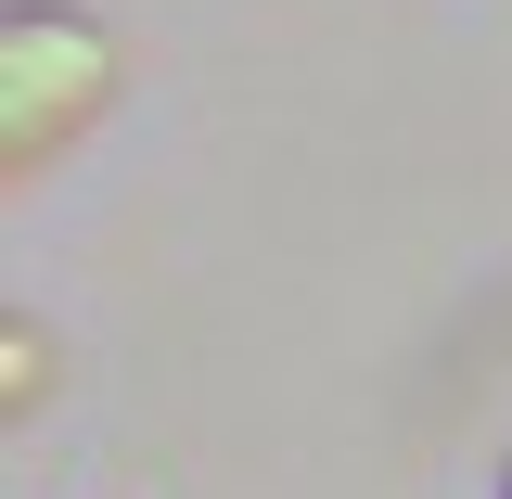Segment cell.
<instances>
[{"instance_id": "6da1fadb", "label": "cell", "mask_w": 512, "mask_h": 499, "mask_svg": "<svg viewBox=\"0 0 512 499\" xmlns=\"http://www.w3.org/2000/svg\"><path fill=\"white\" fill-rule=\"evenodd\" d=\"M116 103V39L90 26V13H64V0H13L0 13V167L26 180L52 141Z\"/></svg>"}, {"instance_id": "7a4b0ae2", "label": "cell", "mask_w": 512, "mask_h": 499, "mask_svg": "<svg viewBox=\"0 0 512 499\" xmlns=\"http://www.w3.org/2000/svg\"><path fill=\"white\" fill-rule=\"evenodd\" d=\"M39 397H52V320H0V423H39Z\"/></svg>"}, {"instance_id": "3957f363", "label": "cell", "mask_w": 512, "mask_h": 499, "mask_svg": "<svg viewBox=\"0 0 512 499\" xmlns=\"http://www.w3.org/2000/svg\"><path fill=\"white\" fill-rule=\"evenodd\" d=\"M500 499H512V474H500Z\"/></svg>"}]
</instances>
